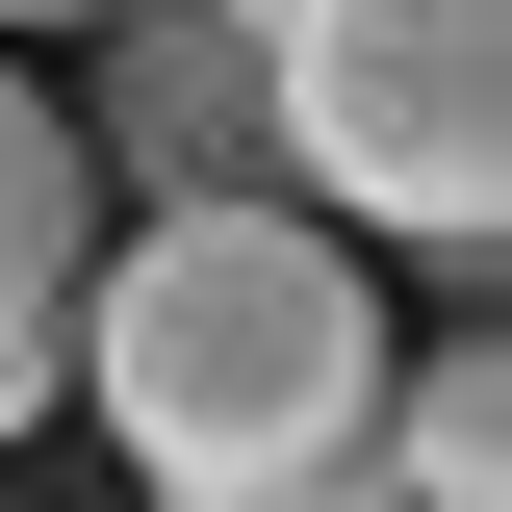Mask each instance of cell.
I'll list each match as a JSON object with an SVG mask.
<instances>
[{
    "label": "cell",
    "mask_w": 512,
    "mask_h": 512,
    "mask_svg": "<svg viewBox=\"0 0 512 512\" xmlns=\"http://www.w3.org/2000/svg\"><path fill=\"white\" fill-rule=\"evenodd\" d=\"M77 384H103L128 487H231V461H308L384 410V308L308 205H154L77 256Z\"/></svg>",
    "instance_id": "cell-1"
},
{
    "label": "cell",
    "mask_w": 512,
    "mask_h": 512,
    "mask_svg": "<svg viewBox=\"0 0 512 512\" xmlns=\"http://www.w3.org/2000/svg\"><path fill=\"white\" fill-rule=\"evenodd\" d=\"M231 26H256L282 205H359L410 256L512 231V0H231Z\"/></svg>",
    "instance_id": "cell-2"
},
{
    "label": "cell",
    "mask_w": 512,
    "mask_h": 512,
    "mask_svg": "<svg viewBox=\"0 0 512 512\" xmlns=\"http://www.w3.org/2000/svg\"><path fill=\"white\" fill-rule=\"evenodd\" d=\"M103 154H128L154 205H282V128H256V26H231V0H128Z\"/></svg>",
    "instance_id": "cell-3"
},
{
    "label": "cell",
    "mask_w": 512,
    "mask_h": 512,
    "mask_svg": "<svg viewBox=\"0 0 512 512\" xmlns=\"http://www.w3.org/2000/svg\"><path fill=\"white\" fill-rule=\"evenodd\" d=\"M77 256H103V180H77V128L0 77V436L77 384Z\"/></svg>",
    "instance_id": "cell-4"
},
{
    "label": "cell",
    "mask_w": 512,
    "mask_h": 512,
    "mask_svg": "<svg viewBox=\"0 0 512 512\" xmlns=\"http://www.w3.org/2000/svg\"><path fill=\"white\" fill-rule=\"evenodd\" d=\"M154 512H384V461L308 436V461H231V487H154Z\"/></svg>",
    "instance_id": "cell-5"
},
{
    "label": "cell",
    "mask_w": 512,
    "mask_h": 512,
    "mask_svg": "<svg viewBox=\"0 0 512 512\" xmlns=\"http://www.w3.org/2000/svg\"><path fill=\"white\" fill-rule=\"evenodd\" d=\"M0 26H128V0H0Z\"/></svg>",
    "instance_id": "cell-6"
}]
</instances>
